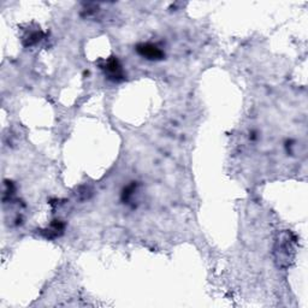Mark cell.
I'll list each match as a JSON object with an SVG mask.
<instances>
[{
    "label": "cell",
    "instance_id": "cell-1",
    "mask_svg": "<svg viewBox=\"0 0 308 308\" xmlns=\"http://www.w3.org/2000/svg\"><path fill=\"white\" fill-rule=\"evenodd\" d=\"M137 53L142 57H145L146 59L150 60H158L163 59L164 58V52L160 49L155 46L153 44H141L137 46L136 49Z\"/></svg>",
    "mask_w": 308,
    "mask_h": 308
},
{
    "label": "cell",
    "instance_id": "cell-2",
    "mask_svg": "<svg viewBox=\"0 0 308 308\" xmlns=\"http://www.w3.org/2000/svg\"><path fill=\"white\" fill-rule=\"evenodd\" d=\"M105 70L112 80L116 81V80H118V77H123L122 66H120L119 61L117 60L116 58H112V59L107 60Z\"/></svg>",
    "mask_w": 308,
    "mask_h": 308
}]
</instances>
